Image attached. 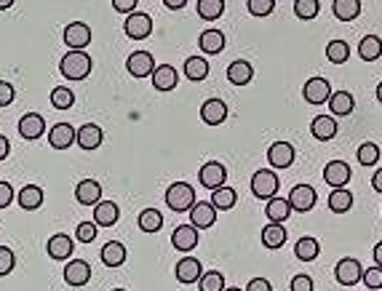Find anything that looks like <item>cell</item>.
I'll return each mask as SVG.
<instances>
[{
    "instance_id": "obj_29",
    "label": "cell",
    "mask_w": 382,
    "mask_h": 291,
    "mask_svg": "<svg viewBox=\"0 0 382 291\" xmlns=\"http://www.w3.org/2000/svg\"><path fill=\"white\" fill-rule=\"evenodd\" d=\"M198 49L204 53H222V49H225V33H222V30H206V33H201Z\"/></svg>"
},
{
    "instance_id": "obj_17",
    "label": "cell",
    "mask_w": 382,
    "mask_h": 291,
    "mask_svg": "<svg viewBox=\"0 0 382 291\" xmlns=\"http://www.w3.org/2000/svg\"><path fill=\"white\" fill-rule=\"evenodd\" d=\"M19 134L24 139H40L43 134H46V120H43V115H38V113H27V115H22V120H19Z\"/></svg>"
},
{
    "instance_id": "obj_60",
    "label": "cell",
    "mask_w": 382,
    "mask_h": 291,
    "mask_svg": "<svg viewBox=\"0 0 382 291\" xmlns=\"http://www.w3.org/2000/svg\"><path fill=\"white\" fill-rule=\"evenodd\" d=\"M377 99H380V104H382V81H380V86H377Z\"/></svg>"
},
{
    "instance_id": "obj_12",
    "label": "cell",
    "mask_w": 382,
    "mask_h": 291,
    "mask_svg": "<svg viewBox=\"0 0 382 291\" xmlns=\"http://www.w3.org/2000/svg\"><path fill=\"white\" fill-rule=\"evenodd\" d=\"M172 246L176 251H182V254L192 251V249L198 246V227H192V224H179V227L172 233Z\"/></svg>"
},
{
    "instance_id": "obj_55",
    "label": "cell",
    "mask_w": 382,
    "mask_h": 291,
    "mask_svg": "<svg viewBox=\"0 0 382 291\" xmlns=\"http://www.w3.org/2000/svg\"><path fill=\"white\" fill-rule=\"evenodd\" d=\"M8 153H11V147H8V139L0 134V160H6V158H8Z\"/></svg>"
},
{
    "instance_id": "obj_36",
    "label": "cell",
    "mask_w": 382,
    "mask_h": 291,
    "mask_svg": "<svg viewBox=\"0 0 382 291\" xmlns=\"http://www.w3.org/2000/svg\"><path fill=\"white\" fill-rule=\"evenodd\" d=\"M329 208L334 214H347L353 208V192L345 188H334L329 195Z\"/></svg>"
},
{
    "instance_id": "obj_35",
    "label": "cell",
    "mask_w": 382,
    "mask_h": 291,
    "mask_svg": "<svg viewBox=\"0 0 382 291\" xmlns=\"http://www.w3.org/2000/svg\"><path fill=\"white\" fill-rule=\"evenodd\" d=\"M262 243L265 249H281L286 243V227L281 222H270L262 230Z\"/></svg>"
},
{
    "instance_id": "obj_30",
    "label": "cell",
    "mask_w": 382,
    "mask_h": 291,
    "mask_svg": "<svg viewBox=\"0 0 382 291\" xmlns=\"http://www.w3.org/2000/svg\"><path fill=\"white\" fill-rule=\"evenodd\" d=\"M102 262L107 267H121L126 262V246L121 240H107L102 246Z\"/></svg>"
},
{
    "instance_id": "obj_24",
    "label": "cell",
    "mask_w": 382,
    "mask_h": 291,
    "mask_svg": "<svg viewBox=\"0 0 382 291\" xmlns=\"http://www.w3.org/2000/svg\"><path fill=\"white\" fill-rule=\"evenodd\" d=\"M72 249H75V243H72V238H67L65 233H56V235H51L49 243H46V251H49L51 259H69L72 257Z\"/></svg>"
},
{
    "instance_id": "obj_58",
    "label": "cell",
    "mask_w": 382,
    "mask_h": 291,
    "mask_svg": "<svg viewBox=\"0 0 382 291\" xmlns=\"http://www.w3.org/2000/svg\"><path fill=\"white\" fill-rule=\"evenodd\" d=\"M374 262H377V265L382 267V240L377 243V246H374Z\"/></svg>"
},
{
    "instance_id": "obj_37",
    "label": "cell",
    "mask_w": 382,
    "mask_h": 291,
    "mask_svg": "<svg viewBox=\"0 0 382 291\" xmlns=\"http://www.w3.org/2000/svg\"><path fill=\"white\" fill-rule=\"evenodd\" d=\"M294 254L297 259H302V262H313V259H318V254H321V243L315 238H299L294 243Z\"/></svg>"
},
{
    "instance_id": "obj_51",
    "label": "cell",
    "mask_w": 382,
    "mask_h": 291,
    "mask_svg": "<svg viewBox=\"0 0 382 291\" xmlns=\"http://www.w3.org/2000/svg\"><path fill=\"white\" fill-rule=\"evenodd\" d=\"M14 97H17L14 86L6 83V81H0V107H8V104L14 102Z\"/></svg>"
},
{
    "instance_id": "obj_56",
    "label": "cell",
    "mask_w": 382,
    "mask_h": 291,
    "mask_svg": "<svg viewBox=\"0 0 382 291\" xmlns=\"http://www.w3.org/2000/svg\"><path fill=\"white\" fill-rule=\"evenodd\" d=\"M163 3H166V8H172V11H179V8L188 6V0H163Z\"/></svg>"
},
{
    "instance_id": "obj_54",
    "label": "cell",
    "mask_w": 382,
    "mask_h": 291,
    "mask_svg": "<svg viewBox=\"0 0 382 291\" xmlns=\"http://www.w3.org/2000/svg\"><path fill=\"white\" fill-rule=\"evenodd\" d=\"M246 291H273V283L267 278H251Z\"/></svg>"
},
{
    "instance_id": "obj_11",
    "label": "cell",
    "mask_w": 382,
    "mask_h": 291,
    "mask_svg": "<svg viewBox=\"0 0 382 291\" xmlns=\"http://www.w3.org/2000/svg\"><path fill=\"white\" fill-rule=\"evenodd\" d=\"M350 166H347L345 160H329L326 166H324V182L329 185L331 190L334 188H345L347 182H350Z\"/></svg>"
},
{
    "instance_id": "obj_62",
    "label": "cell",
    "mask_w": 382,
    "mask_h": 291,
    "mask_svg": "<svg viewBox=\"0 0 382 291\" xmlns=\"http://www.w3.org/2000/svg\"><path fill=\"white\" fill-rule=\"evenodd\" d=\"M113 291H126V289H113Z\"/></svg>"
},
{
    "instance_id": "obj_38",
    "label": "cell",
    "mask_w": 382,
    "mask_h": 291,
    "mask_svg": "<svg viewBox=\"0 0 382 291\" xmlns=\"http://www.w3.org/2000/svg\"><path fill=\"white\" fill-rule=\"evenodd\" d=\"M163 227V214L158 208H144L139 214V230L142 233H158Z\"/></svg>"
},
{
    "instance_id": "obj_59",
    "label": "cell",
    "mask_w": 382,
    "mask_h": 291,
    "mask_svg": "<svg viewBox=\"0 0 382 291\" xmlns=\"http://www.w3.org/2000/svg\"><path fill=\"white\" fill-rule=\"evenodd\" d=\"M14 6V0H0V11H6V8H11Z\"/></svg>"
},
{
    "instance_id": "obj_48",
    "label": "cell",
    "mask_w": 382,
    "mask_h": 291,
    "mask_svg": "<svg viewBox=\"0 0 382 291\" xmlns=\"http://www.w3.org/2000/svg\"><path fill=\"white\" fill-rule=\"evenodd\" d=\"M97 222H81L78 224V230H75V238L81 240V243H91V240L97 238Z\"/></svg>"
},
{
    "instance_id": "obj_1",
    "label": "cell",
    "mask_w": 382,
    "mask_h": 291,
    "mask_svg": "<svg viewBox=\"0 0 382 291\" xmlns=\"http://www.w3.org/2000/svg\"><path fill=\"white\" fill-rule=\"evenodd\" d=\"M59 72L67 78V81H83L91 72V56L86 51H69L62 56L59 62Z\"/></svg>"
},
{
    "instance_id": "obj_39",
    "label": "cell",
    "mask_w": 382,
    "mask_h": 291,
    "mask_svg": "<svg viewBox=\"0 0 382 291\" xmlns=\"http://www.w3.org/2000/svg\"><path fill=\"white\" fill-rule=\"evenodd\" d=\"M225 14V0H198V17L206 22H217Z\"/></svg>"
},
{
    "instance_id": "obj_33",
    "label": "cell",
    "mask_w": 382,
    "mask_h": 291,
    "mask_svg": "<svg viewBox=\"0 0 382 291\" xmlns=\"http://www.w3.org/2000/svg\"><path fill=\"white\" fill-rule=\"evenodd\" d=\"M17 201H19V206H22L24 211H35V208H40V206H43V190L38 188V185H27V188L19 190Z\"/></svg>"
},
{
    "instance_id": "obj_57",
    "label": "cell",
    "mask_w": 382,
    "mask_h": 291,
    "mask_svg": "<svg viewBox=\"0 0 382 291\" xmlns=\"http://www.w3.org/2000/svg\"><path fill=\"white\" fill-rule=\"evenodd\" d=\"M372 188L377 190V192H380L382 195V169L377 174H374V176H372Z\"/></svg>"
},
{
    "instance_id": "obj_4",
    "label": "cell",
    "mask_w": 382,
    "mask_h": 291,
    "mask_svg": "<svg viewBox=\"0 0 382 291\" xmlns=\"http://www.w3.org/2000/svg\"><path fill=\"white\" fill-rule=\"evenodd\" d=\"M315 201H318V192H315V188H310V185H297V188H292V192H289V203H292V211H297V214L313 211V208H315Z\"/></svg>"
},
{
    "instance_id": "obj_61",
    "label": "cell",
    "mask_w": 382,
    "mask_h": 291,
    "mask_svg": "<svg viewBox=\"0 0 382 291\" xmlns=\"http://www.w3.org/2000/svg\"><path fill=\"white\" fill-rule=\"evenodd\" d=\"M225 291H241V289H235V286H230V289H225Z\"/></svg>"
},
{
    "instance_id": "obj_63",
    "label": "cell",
    "mask_w": 382,
    "mask_h": 291,
    "mask_svg": "<svg viewBox=\"0 0 382 291\" xmlns=\"http://www.w3.org/2000/svg\"><path fill=\"white\" fill-rule=\"evenodd\" d=\"M366 291H372V289H366Z\"/></svg>"
},
{
    "instance_id": "obj_2",
    "label": "cell",
    "mask_w": 382,
    "mask_h": 291,
    "mask_svg": "<svg viewBox=\"0 0 382 291\" xmlns=\"http://www.w3.org/2000/svg\"><path fill=\"white\" fill-rule=\"evenodd\" d=\"M166 206L172 211H190L195 206V190L188 185V182H174L172 188L166 190Z\"/></svg>"
},
{
    "instance_id": "obj_6",
    "label": "cell",
    "mask_w": 382,
    "mask_h": 291,
    "mask_svg": "<svg viewBox=\"0 0 382 291\" xmlns=\"http://www.w3.org/2000/svg\"><path fill=\"white\" fill-rule=\"evenodd\" d=\"M91 43V27L83 22H69L65 27V46H69V51H83Z\"/></svg>"
},
{
    "instance_id": "obj_42",
    "label": "cell",
    "mask_w": 382,
    "mask_h": 291,
    "mask_svg": "<svg viewBox=\"0 0 382 291\" xmlns=\"http://www.w3.org/2000/svg\"><path fill=\"white\" fill-rule=\"evenodd\" d=\"M198 289L201 291H225V275L219 273V270H208V273L201 275Z\"/></svg>"
},
{
    "instance_id": "obj_21",
    "label": "cell",
    "mask_w": 382,
    "mask_h": 291,
    "mask_svg": "<svg viewBox=\"0 0 382 291\" xmlns=\"http://www.w3.org/2000/svg\"><path fill=\"white\" fill-rule=\"evenodd\" d=\"M337 118L334 115H318V118L313 120L310 123V134L318 142H329V139H334L337 137Z\"/></svg>"
},
{
    "instance_id": "obj_45",
    "label": "cell",
    "mask_w": 382,
    "mask_h": 291,
    "mask_svg": "<svg viewBox=\"0 0 382 291\" xmlns=\"http://www.w3.org/2000/svg\"><path fill=\"white\" fill-rule=\"evenodd\" d=\"M51 104L56 110H69L72 104H75V94L69 91L67 86H59L51 91Z\"/></svg>"
},
{
    "instance_id": "obj_14",
    "label": "cell",
    "mask_w": 382,
    "mask_h": 291,
    "mask_svg": "<svg viewBox=\"0 0 382 291\" xmlns=\"http://www.w3.org/2000/svg\"><path fill=\"white\" fill-rule=\"evenodd\" d=\"M176 281L179 283H198L201 281V275H204V265H201V259H192V257H185L176 262Z\"/></svg>"
},
{
    "instance_id": "obj_44",
    "label": "cell",
    "mask_w": 382,
    "mask_h": 291,
    "mask_svg": "<svg viewBox=\"0 0 382 291\" xmlns=\"http://www.w3.org/2000/svg\"><path fill=\"white\" fill-rule=\"evenodd\" d=\"M356 155H358V163H361L364 169H372V166L380 160V147H377L374 142H364Z\"/></svg>"
},
{
    "instance_id": "obj_7",
    "label": "cell",
    "mask_w": 382,
    "mask_h": 291,
    "mask_svg": "<svg viewBox=\"0 0 382 291\" xmlns=\"http://www.w3.org/2000/svg\"><path fill=\"white\" fill-rule=\"evenodd\" d=\"M294 158H297V150L294 144H289V142H273V144L267 147V160H270L273 169H289V166L294 163Z\"/></svg>"
},
{
    "instance_id": "obj_53",
    "label": "cell",
    "mask_w": 382,
    "mask_h": 291,
    "mask_svg": "<svg viewBox=\"0 0 382 291\" xmlns=\"http://www.w3.org/2000/svg\"><path fill=\"white\" fill-rule=\"evenodd\" d=\"M11 201H14V188L8 182H0V208L11 206Z\"/></svg>"
},
{
    "instance_id": "obj_3",
    "label": "cell",
    "mask_w": 382,
    "mask_h": 291,
    "mask_svg": "<svg viewBox=\"0 0 382 291\" xmlns=\"http://www.w3.org/2000/svg\"><path fill=\"white\" fill-rule=\"evenodd\" d=\"M278 192V174H273L270 169H260L251 176V195L260 198V201H270L276 198Z\"/></svg>"
},
{
    "instance_id": "obj_52",
    "label": "cell",
    "mask_w": 382,
    "mask_h": 291,
    "mask_svg": "<svg viewBox=\"0 0 382 291\" xmlns=\"http://www.w3.org/2000/svg\"><path fill=\"white\" fill-rule=\"evenodd\" d=\"M113 8L118 14H134L137 11V0H113Z\"/></svg>"
},
{
    "instance_id": "obj_41",
    "label": "cell",
    "mask_w": 382,
    "mask_h": 291,
    "mask_svg": "<svg viewBox=\"0 0 382 291\" xmlns=\"http://www.w3.org/2000/svg\"><path fill=\"white\" fill-rule=\"evenodd\" d=\"M326 59H329L331 65H345L347 59H350V46H347L345 40H331L329 46H326Z\"/></svg>"
},
{
    "instance_id": "obj_19",
    "label": "cell",
    "mask_w": 382,
    "mask_h": 291,
    "mask_svg": "<svg viewBox=\"0 0 382 291\" xmlns=\"http://www.w3.org/2000/svg\"><path fill=\"white\" fill-rule=\"evenodd\" d=\"M75 198L81 206H97L102 201V185L97 179H83L78 188H75Z\"/></svg>"
},
{
    "instance_id": "obj_22",
    "label": "cell",
    "mask_w": 382,
    "mask_h": 291,
    "mask_svg": "<svg viewBox=\"0 0 382 291\" xmlns=\"http://www.w3.org/2000/svg\"><path fill=\"white\" fill-rule=\"evenodd\" d=\"M201 120H204L206 126H219V123H225L227 104L222 102V99H208V102H204V107H201Z\"/></svg>"
},
{
    "instance_id": "obj_32",
    "label": "cell",
    "mask_w": 382,
    "mask_h": 291,
    "mask_svg": "<svg viewBox=\"0 0 382 291\" xmlns=\"http://www.w3.org/2000/svg\"><path fill=\"white\" fill-rule=\"evenodd\" d=\"M208 62L204 56H188V62H185V78L192 81V83H201V81H206L208 78Z\"/></svg>"
},
{
    "instance_id": "obj_27",
    "label": "cell",
    "mask_w": 382,
    "mask_h": 291,
    "mask_svg": "<svg viewBox=\"0 0 382 291\" xmlns=\"http://www.w3.org/2000/svg\"><path fill=\"white\" fill-rule=\"evenodd\" d=\"M265 217L270 219V222H286L289 217H292V203H289V198H270L267 206H265Z\"/></svg>"
},
{
    "instance_id": "obj_16",
    "label": "cell",
    "mask_w": 382,
    "mask_h": 291,
    "mask_svg": "<svg viewBox=\"0 0 382 291\" xmlns=\"http://www.w3.org/2000/svg\"><path fill=\"white\" fill-rule=\"evenodd\" d=\"M217 222V208H214V203H198L195 201V206L190 208V224L192 227H198V230H208L211 224Z\"/></svg>"
},
{
    "instance_id": "obj_25",
    "label": "cell",
    "mask_w": 382,
    "mask_h": 291,
    "mask_svg": "<svg viewBox=\"0 0 382 291\" xmlns=\"http://www.w3.org/2000/svg\"><path fill=\"white\" fill-rule=\"evenodd\" d=\"M329 110L334 118H342V115H350L353 110H356V99H353V94L350 91H334L331 94L329 102Z\"/></svg>"
},
{
    "instance_id": "obj_10",
    "label": "cell",
    "mask_w": 382,
    "mask_h": 291,
    "mask_svg": "<svg viewBox=\"0 0 382 291\" xmlns=\"http://www.w3.org/2000/svg\"><path fill=\"white\" fill-rule=\"evenodd\" d=\"M302 94H305V102L310 104H326L331 99V86L326 78H310L308 83H305V88H302Z\"/></svg>"
},
{
    "instance_id": "obj_18",
    "label": "cell",
    "mask_w": 382,
    "mask_h": 291,
    "mask_svg": "<svg viewBox=\"0 0 382 291\" xmlns=\"http://www.w3.org/2000/svg\"><path fill=\"white\" fill-rule=\"evenodd\" d=\"M78 147L81 150H97V147H102L104 142V131L97 126V123H86V126H81V131H78Z\"/></svg>"
},
{
    "instance_id": "obj_20",
    "label": "cell",
    "mask_w": 382,
    "mask_h": 291,
    "mask_svg": "<svg viewBox=\"0 0 382 291\" xmlns=\"http://www.w3.org/2000/svg\"><path fill=\"white\" fill-rule=\"evenodd\" d=\"M65 281H67L69 286H86L88 281H91V267H88V262H83V259H72V262H67V267H65Z\"/></svg>"
},
{
    "instance_id": "obj_13",
    "label": "cell",
    "mask_w": 382,
    "mask_h": 291,
    "mask_svg": "<svg viewBox=\"0 0 382 291\" xmlns=\"http://www.w3.org/2000/svg\"><path fill=\"white\" fill-rule=\"evenodd\" d=\"M126 69H128L134 78H147V75H153V69H156V59H153V53L147 51H134L126 59Z\"/></svg>"
},
{
    "instance_id": "obj_46",
    "label": "cell",
    "mask_w": 382,
    "mask_h": 291,
    "mask_svg": "<svg viewBox=\"0 0 382 291\" xmlns=\"http://www.w3.org/2000/svg\"><path fill=\"white\" fill-rule=\"evenodd\" d=\"M246 6H249V14H251V17L265 19V17H270V14H273L276 0H249Z\"/></svg>"
},
{
    "instance_id": "obj_8",
    "label": "cell",
    "mask_w": 382,
    "mask_h": 291,
    "mask_svg": "<svg viewBox=\"0 0 382 291\" xmlns=\"http://www.w3.org/2000/svg\"><path fill=\"white\" fill-rule=\"evenodd\" d=\"M198 179H201V185H204L206 190L225 188V182H227V169L222 166V163L211 160V163H204V166H201V172H198Z\"/></svg>"
},
{
    "instance_id": "obj_40",
    "label": "cell",
    "mask_w": 382,
    "mask_h": 291,
    "mask_svg": "<svg viewBox=\"0 0 382 291\" xmlns=\"http://www.w3.org/2000/svg\"><path fill=\"white\" fill-rule=\"evenodd\" d=\"M235 201H238V195H235L233 188H217L214 195H211V203H214L217 211H230L235 206Z\"/></svg>"
},
{
    "instance_id": "obj_5",
    "label": "cell",
    "mask_w": 382,
    "mask_h": 291,
    "mask_svg": "<svg viewBox=\"0 0 382 291\" xmlns=\"http://www.w3.org/2000/svg\"><path fill=\"white\" fill-rule=\"evenodd\" d=\"M334 278H337L342 286H353V283L364 281V267H361L358 259L345 257V259L337 262V267H334Z\"/></svg>"
},
{
    "instance_id": "obj_9",
    "label": "cell",
    "mask_w": 382,
    "mask_h": 291,
    "mask_svg": "<svg viewBox=\"0 0 382 291\" xmlns=\"http://www.w3.org/2000/svg\"><path fill=\"white\" fill-rule=\"evenodd\" d=\"M123 33L128 35L131 40H144L147 35L153 33V19L147 17V14H139V11H134V14H128V19H126Z\"/></svg>"
},
{
    "instance_id": "obj_31",
    "label": "cell",
    "mask_w": 382,
    "mask_h": 291,
    "mask_svg": "<svg viewBox=\"0 0 382 291\" xmlns=\"http://www.w3.org/2000/svg\"><path fill=\"white\" fill-rule=\"evenodd\" d=\"M331 11L340 22H353L361 17V0H334Z\"/></svg>"
},
{
    "instance_id": "obj_49",
    "label": "cell",
    "mask_w": 382,
    "mask_h": 291,
    "mask_svg": "<svg viewBox=\"0 0 382 291\" xmlns=\"http://www.w3.org/2000/svg\"><path fill=\"white\" fill-rule=\"evenodd\" d=\"M364 283L366 289H382V267L380 265H374V267H369V270H364Z\"/></svg>"
},
{
    "instance_id": "obj_43",
    "label": "cell",
    "mask_w": 382,
    "mask_h": 291,
    "mask_svg": "<svg viewBox=\"0 0 382 291\" xmlns=\"http://www.w3.org/2000/svg\"><path fill=\"white\" fill-rule=\"evenodd\" d=\"M318 11H321V3H318V0H294V17L302 19V22L315 19Z\"/></svg>"
},
{
    "instance_id": "obj_15",
    "label": "cell",
    "mask_w": 382,
    "mask_h": 291,
    "mask_svg": "<svg viewBox=\"0 0 382 291\" xmlns=\"http://www.w3.org/2000/svg\"><path fill=\"white\" fill-rule=\"evenodd\" d=\"M75 139H78V131L69 123H56L49 131V142H51L53 150H67V147L75 144Z\"/></svg>"
},
{
    "instance_id": "obj_50",
    "label": "cell",
    "mask_w": 382,
    "mask_h": 291,
    "mask_svg": "<svg viewBox=\"0 0 382 291\" xmlns=\"http://www.w3.org/2000/svg\"><path fill=\"white\" fill-rule=\"evenodd\" d=\"M292 291H313V278L310 275H294L292 283H289Z\"/></svg>"
},
{
    "instance_id": "obj_26",
    "label": "cell",
    "mask_w": 382,
    "mask_h": 291,
    "mask_svg": "<svg viewBox=\"0 0 382 291\" xmlns=\"http://www.w3.org/2000/svg\"><path fill=\"white\" fill-rule=\"evenodd\" d=\"M118 217H121V211H118V203H113V201H99L94 206V222L99 227H113L118 222Z\"/></svg>"
},
{
    "instance_id": "obj_28",
    "label": "cell",
    "mask_w": 382,
    "mask_h": 291,
    "mask_svg": "<svg viewBox=\"0 0 382 291\" xmlns=\"http://www.w3.org/2000/svg\"><path fill=\"white\" fill-rule=\"evenodd\" d=\"M150 78H153V88H158V91H174V88H176V81H179L176 69L169 67V65H163V67H156Z\"/></svg>"
},
{
    "instance_id": "obj_47",
    "label": "cell",
    "mask_w": 382,
    "mask_h": 291,
    "mask_svg": "<svg viewBox=\"0 0 382 291\" xmlns=\"http://www.w3.org/2000/svg\"><path fill=\"white\" fill-rule=\"evenodd\" d=\"M14 267H17V257H14V251H11L8 246H0V278L8 275Z\"/></svg>"
},
{
    "instance_id": "obj_34",
    "label": "cell",
    "mask_w": 382,
    "mask_h": 291,
    "mask_svg": "<svg viewBox=\"0 0 382 291\" xmlns=\"http://www.w3.org/2000/svg\"><path fill=\"white\" fill-rule=\"evenodd\" d=\"M358 56L364 62H377L382 56V38L380 35H366L364 40L358 43Z\"/></svg>"
},
{
    "instance_id": "obj_23",
    "label": "cell",
    "mask_w": 382,
    "mask_h": 291,
    "mask_svg": "<svg viewBox=\"0 0 382 291\" xmlns=\"http://www.w3.org/2000/svg\"><path fill=\"white\" fill-rule=\"evenodd\" d=\"M251 78H254V67H251V62H246V59H238V62H233V65L227 67V81H230L233 86H249Z\"/></svg>"
}]
</instances>
